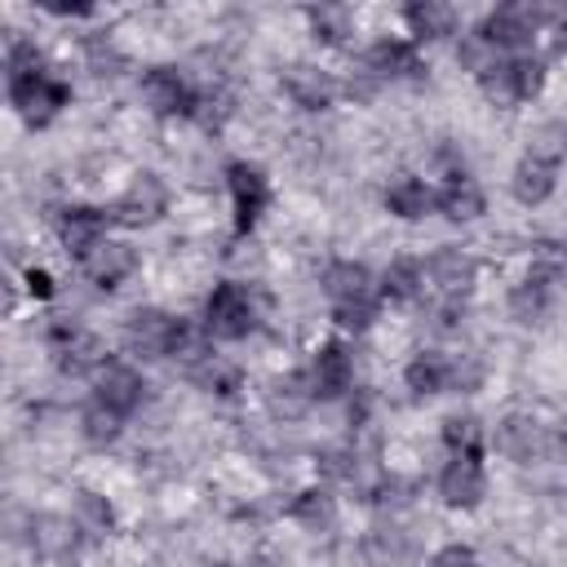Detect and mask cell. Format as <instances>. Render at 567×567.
I'll return each mask as SVG.
<instances>
[{"label": "cell", "mask_w": 567, "mask_h": 567, "mask_svg": "<svg viewBox=\"0 0 567 567\" xmlns=\"http://www.w3.org/2000/svg\"><path fill=\"white\" fill-rule=\"evenodd\" d=\"M319 292L328 297V306H368V301H381L377 292V275L354 261V257H332L323 270H319Z\"/></svg>", "instance_id": "17"}, {"label": "cell", "mask_w": 567, "mask_h": 567, "mask_svg": "<svg viewBox=\"0 0 567 567\" xmlns=\"http://www.w3.org/2000/svg\"><path fill=\"white\" fill-rule=\"evenodd\" d=\"M363 554H368L372 567H399L403 554H408V536L394 523H381V527H372L363 536Z\"/></svg>", "instance_id": "34"}, {"label": "cell", "mask_w": 567, "mask_h": 567, "mask_svg": "<svg viewBox=\"0 0 567 567\" xmlns=\"http://www.w3.org/2000/svg\"><path fill=\"white\" fill-rule=\"evenodd\" d=\"M306 377H310V390H315V403H337L354 390V354L341 337H328L310 350L306 359Z\"/></svg>", "instance_id": "10"}, {"label": "cell", "mask_w": 567, "mask_h": 567, "mask_svg": "<svg viewBox=\"0 0 567 567\" xmlns=\"http://www.w3.org/2000/svg\"><path fill=\"white\" fill-rule=\"evenodd\" d=\"M399 18H403V27H408V40L421 49V44H434V40H447V35H456V9L452 4H443V0H412V4H403L399 9Z\"/></svg>", "instance_id": "24"}, {"label": "cell", "mask_w": 567, "mask_h": 567, "mask_svg": "<svg viewBox=\"0 0 567 567\" xmlns=\"http://www.w3.org/2000/svg\"><path fill=\"white\" fill-rule=\"evenodd\" d=\"M434 492L443 501V509H478L487 496V465L483 452H447V461L439 465Z\"/></svg>", "instance_id": "9"}, {"label": "cell", "mask_w": 567, "mask_h": 567, "mask_svg": "<svg viewBox=\"0 0 567 567\" xmlns=\"http://www.w3.org/2000/svg\"><path fill=\"white\" fill-rule=\"evenodd\" d=\"M554 190H558V159H545V155L527 151V155L509 168V195H514V204L540 208Z\"/></svg>", "instance_id": "20"}, {"label": "cell", "mask_w": 567, "mask_h": 567, "mask_svg": "<svg viewBox=\"0 0 567 567\" xmlns=\"http://www.w3.org/2000/svg\"><path fill=\"white\" fill-rule=\"evenodd\" d=\"M492 443H496V452L505 461L532 465V461H540V456H549L558 447V434H554V425H545L532 412H505L496 421V430H492Z\"/></svg>", "instance_id": "8"}, {"label": "cell", "mask_w": 567, "mask_h": 567, "mask_svg": "<svg viewBox=\"0 0 567 567\" xmlns=\"http://www.w3.org/2000/svg\"><path fill=\"white\" fill-rule=\"evenodd\" d=\"M439 439L447 452H487V430L478 416L470 412H456V416H443L439 425Z\"/></svg>", "instance_id": "33"}, {"label": "cell", "mask_w": 567, "mask_h": 567, "mask_svg": "<svg viewBox=\"0 0 567 567\" xmlns=\"http://www.w3.org/2000/svg\"><path fill=\"white\" fill-rule=\"evenodd\" d=\"M44 13H53V18H93L97 13V4H44Z\"/></svg>", "instance_id": "40"}, {"label": "cell", "mask_w": 567, "mask_h": 567, "mask_svg": "<svg viewBox=\"0 0 567 567\" xmlns=\"http://www.w3.org/2000/svg\"><path fill=\"white\" fill-rule=\"evenodd\" d=\"M363 75L368 80H421L425 58L408 35H377L363 49Z\"/></svg>", "instance_id": "18"}, {"label": "cell", "mask_w": 567, "mask_h": 567, "mask_svg": "<svg viewBox=\"0 0 567 567\" xmlns=\"http://www.w3.org/2000/svg\"><path fill=\"white\" fill-rule=\"evenodd\" d=\"M22 284H27V292H31L35 301H49V297H53V275H49L44 266H27V270H22Z\"/></svg>", "instance_id": "39"}, {"label": "cell", "mask_w": 567, "mask_h": 567, "mask_svg": "<svg viewBox=\"0 0 567 567\" xmlns=\"http://www.w3.org/2000/svg\"><path fill=\"white\" fill-rule=\"evenodd\" d=\"M89 381H93V394L89 399H97L102 408H111L124 421L146 403V390H151L146 377H142V368L128 363V359H106Z\"/></svg>", "instance_id": "13"}, {"label": "cell", "mask_w": 567, "mask_h": 567, "mask_svg": "<svg viewBox=\"0 0 567 567\" xmlns=\"http://www.w3.org/2000/svg\"><path fill=\"white\" fill-rule=\"evenodd\" d=\"M284 514L301 527V532H332V523H337V496H332V487H323V483H310V487H301V492H292V501L284 505Z\"/></svg>", "instance_id": "26"}, {"label": "cell", "mask_w": 567, "mask_h": 567, "mask_svg": "<svg viewBox=\"0 0 567 567\" xmlns=\"http://www.w3.org/2000/svg\"><path fill=\"white\" fill-rule=\"evenodd\" d=\"M381 204L399 221H425L434 213V186L425 177H416V173H394L385 182V190H381Z\"/></svg>", "instance_id": "22"}, {"label": "cell", "mask_w": 567, "mask_h": 567, "mask_svg": "<svg viewBox=\"0 0 567 567\" xmlns=\"http://www.w3.org/2000/svg\"><path fill=\"white\" fill-rule=\"evenodd\" d=\"M306 27L319 44H346L354 31V13L346 4H310L306 9Z\"/></svg>", "instance_id": "31"}, {"label": "cell", "mask_w": 567, "mask_h": 567, "mask_svg": "<svg viewBox=\"0 0 567 567\" xmlns=\"http://www.w3.org/2000/svg\"><path fill=\"white\" fill-rule=\"evenodd\" d=\"M261 323V310H257V297L248 284L239 279H217L204 297V315H199V328L208 332V341H248Z\"/></svg>", "instance_id": "2"}, {"label": "cell", "mask_w": 567, "mask_h": 567, "mask_svg": "<svg viewBox=\"0 0 567 567\" xmlns=\"http://www.w3.org/2000/svg\"><path fill=\"white\" fill-rule=\"evenodd\" d=\"M545 80H549V66L545 58L536 53H514V58H496L487 75H478L483 93L501 106H523V102H536L545 93Z\"/></svg>", "instance_id": "4"}, {"label": "cell", "mask_w": 567, "mask_h": 567, "mask_svg": "<svg viewBox=\"0 0 567 567\" xmlns=\"http://www.w3.org/2000/svg\"><path fill=\"white\" fill-rule=\"evenodd\" d=\"M164 213H168V182L159 173H151V168L133 173L124 182V190L111 199V221L124 226V230H146Z\"/></svg>", "instance_id": "7"}, {"label": "cell", "mask_w": 567, "mask_h": 567, "mask_svg": "<svg viewBox=\"0 0 567 567\" xmlns=\"http://www.w3.org/2000/svg\"><path fill=\"white\" fill-rule=\"evenodd\" d=\"M554 297H558V266L536 261V266H527V275L518 284H509L505 310L514 323H540L554 310Z\"/></svg>", "instance_id": "15"}, {"label": "cell", "mask_w": 567, "mask_h": 567, "mask_svg": "<svg viewBox=\"0 0 567 567\" xmlns=\"http://www.w3.org/2000/svg\"><path fill=\"white\" fill-rule=\"evenodd\" d=\"M208 567H230V563H208Z\"/></svg>", "instance_id": "42"}, {"label": "cell", "mask_w": 567, "mask_h": 567, "mask_svg": "<svg viewBox=\"0 0 567 567\" xmlns=\"http://www.w3.org/2000/svg\"><path fill=\"white\" fill-rule=\"evenodd\" d=\"M554 49H558V53H567V18H558V22H554Z\"/></svg>", "instance_id": "41"}, {"label": "cell", "mask_w": 567, "mask_h": 567, "mask_svg": "<svg viewBox=\"0 0 567 567\" xmlns=\"http://www.w3.org/2000/svg\"><path fill=\"white\" fill-rule=\"evenodd\" d=\"M478 284V257L456 248V244H439L425 257V288L439 292V301H465Z\"/></svg>", "instance_id": "14"}, {"label": "cell", "mask_w": 567, "mask_h": 567, "mask_svg": "<svg viewBox=\"0 0 567 567\" xmlns=\"http://www.w3.org/2000/svg\"><path fill=\"white\" fill-rule=\"evenodd\" d=\"M226 195H230V226H235V235L239 239L252 235L257 221L270 208V177H266V168L252 164V159H230L226 164Z\"/></svg>", "instance_id": "6"}, {"label": "cell", "mask_w": 567, "mask_h": 567, "mask_svg": "<svg viewBox=\"0 0 567 567\" xmlns=\"http://www.w3.org/2000/svg\"><path fill=\"white\" fill-rule=\"evenodd\" d=\"M377 292L390 306H412L425 292V261L421 257H390V266L377 275Z\"/></svg>", "instance_id": "27"}, {"label": "cell", "mask_w": 567, "mask_h": 567, "mask_svg": "<svg viewBox=\"0 0 567 567\" xmlns=\"http://www.w3.org/2000/svg\"><path fill=\"white\" fill-rule=\"evenodd\" d=\"M377 315H381V301H368V306H337L332 310V323L341 328V332H368L372 323H377Z\"/></svg>", "instance_id": "37"}, {"label": "cell", "mask_w": 567, "mask_h": 567, "mask_svg": "<svg viewBox=\"0 0 567 567\" xmlns=\"http://www.w3.org/2000/svg\"><path fill=\"white\" fill-rule=\"evenodd\" d=\"M49 354H53V368L58 372H71V377H93L111 359L106 346L89 328H80L71 319L49 323Z\"/></svg>", "instance_id": "12"}, {"label": "cell", "mask_w": 567, "mask_h": 567, "mask_svg": "<svg viewBox=\"0 0 567 567\" xmlns=\"http://www.w3.org/2000/svg\"><path fill=\"white\" fill-rule=\"evenodd\" d=\"M137 266H142V252L128 244V239H102L84 261H80V270H84V279L97 288V292H115L120 284H128L133 275H137Z\"/></svg>", "instance_id": "19"}, {"label": "cell", "mask_w": 567, "mask_h": 567, "mask_svg": "<svg viewBox=\"0 0 567 567\" xmlns=\"http://www.w3.org/2000/svg\"><path fill=\"white\" fill-rule=\"evenodd\" d=\"M483 359L474 354V350H461V354H452V394H474L478 385H483Z\"/></svg>", "instance_id": "35"}, {"label": "cell", "mask_w": 567, "mask_h": 567, "mask_svg": "<svg viewBox=\"0 0 567 567\" xmlns=\"http://www.w3.org/2000/svg\"><path fill=\"white\" fill-rule=\"evenodd\" d=\"M266 403H270V412H275V416L297 421V416H301V412L315 403V390H310L306 368H292V372L275 377V381H270V390H266Z\"/></svg>", "instance_id": "29"}, {"label": "cell", "mask_w": 567, "mask_h": 567, "mask_svg": "<svg viewBox=\"0 0 567 567\" xmlns=\"http://www.w3.org/2000/svg\"><path fill=\"white\" fill-rule=\"evenodd\" d=\"M80 527H75V518L71 514H31V532H27V545H31V554L35 558H66V554H75V545H80Z\"/></svg>", "instance_id": "25"}, {"label": "cell", "mask_w": 567, "mask_h": 567, "mask_svg": "<svg viewBox=\"0 0 567 567\" xmlns=\"http://www.w3.org/2000/svg\"><path fill=\"white\" fill-rule=\"evenodd\" d=\"M425 567H483V563H478V549H474V545H465V540H443V545L430 554Z\"/></svg>", "instance_id": "38"}, {"label": "cell", "mask_w": 567, "mask_h": 567, "mask_svg": "<svg viewBox=\"0 0 567 567\" xmlns=\"http://www.w3.org/2000/svg\"><path fill=\"white\" fill-rule=\"evenodd\" d=\"M403 390L412 399H434L452 394V354L447 350H416L403 363Z\"/></svg>", "instance_id": "23"}, {"label": "cell", "mask_w": 567, "mask_h": 567, "mask_svg": "<svg viewBox=\"0 0 567 567\" xmlns=\"http://www.w3.org/2000/svg\"><path fill=\"white\" fill-rule=\"evenodd\" d=\"M84 53H89L93 75H120V66H124V53H120L106 35H89V40H84Z\"/></svg>", "instance_id": "36"}, {"label": "cell", "mask_w": 567, "mask_h": 567, "mask_svg": "<svg viewBox=\"0 0 567 567\" xmlns=\"http://www.w3.org/2000/svg\"><path fill=\"white\" fill-rule=\"evenodd\" d=\"M434 213H443L456 226H470V221H478L487 213V195L470 173H452V177H443L434 186Z\"/></svg>", "instance_id": "21"}, {"label": "cell", "mask_w": 567, "mask_h": 567, "mask_svg": "<svg viewBox=\"0 0 567 567\" xmlns=\"http://www.w3.org/2000/svg\"><path fill=\"white\" fill-rule=\"evenodd\" d=\"M279 89H284V97H288L292 106H301V111H332L337 97L346 93L341 80H337L328 66H315V62H288V66L279 71Z\"/></svg>", "instance_id": "16"}, {"label": "cell", "mask_w": 567, "mask_h": 567, "mask_svg": "<svg viewBox=\"0 0 567 567\" xmlns=\"http://www.w3.org/2000/svg\"><path fill=\"white\" fill-rule=\"evenodd\" d=\"M120 434H124V416H115V412L102 408L97 399H89V403L80 408V439H84L89 447H111Z\"/></svg>", "instance_id": "32"}, {"label": "cell", "mask_w": 567, "mask_h": 567, "mask_svg": "<svg viewBox=\"0 0 567 567\" xmlns=\"http://www.w3.org/2000/svg\"><path fill=\"white\" fill-rule=\"evenodd\" d=\"M71 518H75V527H80L89 540H102V536L115 532V505H111V496H102V492H93V487H80V492H75Z\"/></svg>", "instance_id": "30"}, {"label": "cell", "mask_w": 567, "mask_h": 567, "mask_svg": "<svg viewBox=\"0 0 567 567\" xmlns=\"http://www.w3.org/2000/svg\"><path fill=\"white\" fill-rule=\"evenodd\" d=\"M4 93H9L13 115L27 128H49L71 106V84L58 80L49 66L44 71H27V75H4Z\"/></svg>", "instance_id": "3"}, {"label": "cell", "mask_w": 567, "mask_h": 567, "mask_svg": "<svg viewBox=\"0 0 567 567\" xmlns=\"http://www.w3.org/2000/svg\"><path fill=\"white\" fill-rule=\"evenodd\" d=\"M549 22H558L554 9H545V4H527V0H509V4L487 9L483 22L474 27V35H478L492 53L514 58V53H532V40H536Z\"/></svg>", "instance_id": "1"}, {"label": "cell", "mask_w": 567, "mask_h": 567, "mask_svg": "<svg viewBox=\"0 0 567 567\" xmlns=\"http://www.w3.org/2000/svg\"><path fill=\"white\" fill-rule=\"evenodd\" d=\"M111 226H115L111 208H97V204H62L53 213V235L66 248V257H75V261H84L102 239H111L106 235Z\"/></svg>", "instance_id": "11"}, {"label": "cell", "mask_w": 567, "mask_h": 567, "mask_svg": "<svg viewBox=\"0 0 567 567\" xmlns=\"http://www.w3.org/2000/svg\"><path fill=\"white\" fill-rule=\"evenodd\" d=\"M186 377H190L199 390L217 394V399H235V394L244 390V368H239V363H230V359H221L217 350H208L199 363H190V368H186Z\"/></svg>", "instance_id": "28"}, {"label": "cell", "mask_w": 567, "mask_h": 567, "mask_svg": "<svg viewBox=\"0 0 567 567\" xmlns=\"http://www.w3.org/2000/svg\"><path fill=\"white\" fill-rule=\"evenodd\" d=\"M137 93H142V106L159 120H195L204 106L199 89L177 66H146L137 80Z\"/></svg>", "instance_id": "5"}]
</instances>
